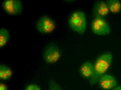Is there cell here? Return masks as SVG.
Segmentation results:
<instances>
[{
	"mask_svg": "<svg viewBox=\"0 0 121 90\" xmlns=\"http://www.w3.org/2000/svg\"><path fill=\"white\" fill-rule=\"evenodd\" d=\"M112 58L111 53H107L102 54L97 58L94 65L93 74L90 79L91 85L97 83L101 77L105 74L110 67Z\"/></svg>",
	"mask_w": 121,
	"mask_h": 90,
	"instance_id": "1",
	"label": "cell"
},
{
	"mask_svg": "<svg viewBox=\"0 0 121 90\" xmlns=\"http://www.w3.org/2000/svg\"><path fill=\"white\" fill-rule=\"evenodd\" d=\"M69 25L73 31L82 34L86 28V20L84 13L77 11L71 15L69 20Z\"/></svg>",
	"mask_w": 121,
	"mask_h": 90,
	"instance_id": "2",
	"label": "cell"
},
{
	"mask_svg": "<svg viewBox=\"0 0 121 90\" xmlns=\"http://www.w3.org/2000/svg\"><path fill=\"white\" fill-rule=\"evenodd\" d=\"M62 52L59 47L52 44L47 46L44 50L43 57L45 62L48 64L55 63L61 57Z\"/></svg>",
	"mask_w": 121,
	"mask_h": 90,
	"instance_id": "3",
	"label": "cell"
},
{
	"mask_svg": "<svg viewBox=\"0 0 121 90\" xmlns=\"http://www.w3.org/2000/svg\"><path fill=\"white\" fill-rule=\"evenodd\" d=\"M91 30L94 33L99 35H105L110 32V26L102 17H95L91 23Z\"/></svg>",
	"mask_w": 121,
	"mask_h": 90,
	"instance_id": "4",
	"label": "cell"
},
{
	"mask_svg": "<svg viewBox=\"0 0 121 90\" xmlns=\"http://www.w3.org/2000/svg\"><path fill=\"white\" fill-rule=\"evenodd\" d=\"M2 6L5 12L11 15L19 14L23 10V3L21 1L6 0L4 1Z\"/></svg>",
	"mask_w": 121,
	"mask_h": 90,
	"instance_id": "5",
	"label": "cell"
},
{
	"mask_svg": "<svg viewBox=\"0 0 121 90\" xmlns=\"http://www.w3.org/2000/svg\"><path fill=\"white\" fill-rule=\"evenodd\" d=\"M36 26L37 29L40 33H49L53 31L56 27V23L51 17L44 16L38 20Z\"/></svg>",
	"mask_w": 121,
	"mask_h": 90,
	"instance_id": "6",
	"label": "cell"
},
{
	"mask_svg": "<svg viewBox=\"0 0 121 90\" xmlns=\"http://www.w3.org/2000/svg\"><path fill=\"white\" fill-rule=\"evenodd\" d=\"M99 85L103 90H109L116 87L117 82L115 77L110 74H105L99 78Z\"/></svg>",
	"mask_w": 121,
	"mask_h": 90,
	"instance_id": "7",
	"label": "cell"
},
{
	"mask_svg": "<svg viewBox=\"0 0 121 90\" xmlns=\"http://www.w3.org/2000/svg\"><path fill=\"white\" fill-rule=\"evenodd\" d=\"M109 8L106 1H98L95 4L93 13L95 17L103 18L107 16L109 14Z\"/></svg>",
	"mask_w": 121,
	"mask_h": 90,
	"instance_id": "8",
	"label": "cell"
},
{
	"mask_svg": "<svg viewBox=\"0 0 121 90\" xmlns=\"http://www.w3.org/2000/svg\"><path fill=\"white\" fill-rule=\"evenodd\" d=\"M94 66L90 62L86 61L80 67L79 72L82 76L90 79L93 74Z\"/></svg>",
	"mask_w": 121,
	"mask_h": 90,
	"instance_id": "9",
	"label": "cell"
},
{
	"mask_svg": "<svg viewBox=\"0 0 121 90\" xmlns=\"http://www.w3.org/2000/svg\"><path fill=\"white\" fill-rule=\"evenodd\" d=\"M109 11L113 14H117L121 11V3L118 0H109L106 1Z\"/></svg>",
	"mask_w": 121,
	"mask_h": 90,
	"instance_id": "10",
	"label": "cell"
},
{
	"mask_svg": "<svg viewBox=\"0 0 121 90\" xmlns=\"http://www.w3.org/2000/svg\"><path fill=\"white\" fill-rule=\"evenodd\" d=\"M12 71L11 69L4 65L0 66V78L2 80L9 79L12 77Z\"/></svg>",
	"mask_w": 121,
	"mask_h": 90,
	"instance_id": "11",
	"label": "cell"
},
{
	"mask_svg": "<svg viewBox=\"0 0 121 90\" xmlns=\"http://www.w3.org/2000/svg\"><path fill=\"white\" fill-rule=\"evenodd\" d=\"M10 34L8 31L5 28H2L0 30V47H4L9 41Z\"/></svg>",
	"mask_w": 121,
	"mask_h": 90,
	"instance_id": "12",
	"label": "cell"
},
{
	"mask_svg": "<svg viewBox=\"0 0 121 90\" xmlns=\"http://www.w3.org/2000/svg\"><path fill=\"white\" fill-rule=\"evenodd\" d=\"M49 90H62L59 85L54 80H51L48 82Z\"/></svg>",
	"mask_w": 121,
	"mask_h": 90,
	"instance_id": "13",
	"label": "cell"
},
{
	"mask_svg": "<svg viewBox=\"0 0 121 90\" xmlns=\"http://www.w3.org/2000/svg\"><path fill=\"white\" fill-rule=\"evenodd\" d=\"M25 90H42V89L37 84L32 83L28 85L26 87Z\"/></svg>",
	"mask_w": 121,
	"mask_h": 90,
	"instance_id": "14",
	"label": "cell"
},
{
	"mask_svg": "<svg viewBox=\"0 0 121 90\" xmlns=\"http://www.w3.org/2000/svg\"><path fill=\"white\" fill-rule=\"evenodd\" d=\"M7 87L6 85L4 83H0V90H7Z\"/></svg>",
	"mask_w": 121,
	"mask_h": 90,
	"instance_id": "15",
	"label": "cell"
},
{
	"mask_svg": "<svg viewBox=\"0 0 121 90\" xmlns=\"http://www.w3.org/2000/svg\"><path fill=\"white\" fill-rule=\"evenodd\" d=\"M113 90H121V86H118Z\"/></svg>",
	"mask_w": 121,
	"mask_h": 90,
	"instance_id": "16",
	"label": "cell"
}]
</instances>
